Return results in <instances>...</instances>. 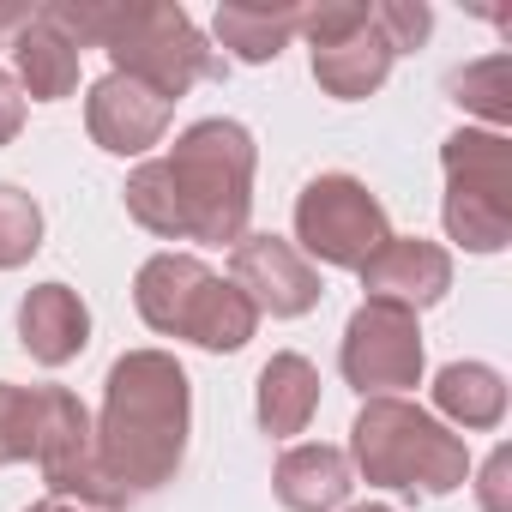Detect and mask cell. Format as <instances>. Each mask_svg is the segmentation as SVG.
Returning a JSON list of instances; mask_svg holds the SVG:
<instances>
[{"label": "cell", "mask_w": 512, "mask_h": 512, "mask_svg": "<svg viewBox=\"0 0 512 512\" xmlns=\"http://www.w3.org/2000/svg\"><path fill=\"white\" fill-rule=\"evenodd\" d=\"M374 25L386 31V43H392V55H404V49H416V43L428 37V25H434V13L422 7V0H380V7H374Z\"/></svg>", "instance_id": "23"}, {"label": "cell", "mask_w": 512, "mask_h": 512, "mask_svg": "<svg viewBox=\"0 0 512 512\" xmlns=\"http://www.w3.org/2000/svg\"><path fill=\"white\" fill-rule=\"evenodd\" d=\"M356 512H392V506H356Z\"/></svg>", "instance_id": "28"}, {"label": "cell", "mask_w": 512, "mask_h": 512, "mask_svg": "<svg viewBox=\"0 0 512 512\" xmlns=\"http://www.w3.org/2000/svg\"><path fill=\"white\" fill-rule=\"evenodd\" d=\"M31 25V7H19V0H13V7H0V43H7L13 49V37Z\"/></svg>", "instance_id": "26"}, {"label": "cell", "mask_w": 512, "mask_h": 512, "mask_svg": "<svg viewBox=\"0 0 512 512\" xmlns=\"http://www.w3.org/2000/svg\"><path fill=\"white\" fill-rule=\"evenodd\" d=\"M344 380L362 398H392L422 380V332L410 308L392 302H362L344 326Z\"/></svg>", "instance_id": "10"}, {"label": "cell", "mask_w": 512, "mask_h": 512, "mask_svg": "<svg viewBox=\"0 0 512 512\" xmlns=\"http://www.w3.org/2000/svg\"><path fill=\"white\" fill-rule=\"evenodd\" d=\"M272 488L290 512H332V506H344V494L356 482H350V458L338 446H290L272 470Z\"/></svg>", "instance_id": "17"}, {"label": "cell", "mask_w": 512, "mask_h": 512, "mask_svg": "<svg viewBox=\"0 0 512 512\" xmlns=\"http://www.w3.org/2000/svg\"><path fill=\"white\" fill-rule=\"evenodd\" d=\"M79 49H109L121 79H139L163 103L187 97L199 79H223V55L205 49L193 19L169 0H55L43 7Z\"/></svg>", "instance_id": "3"}, {"label": "cell", "mask_w": 512, "mask_h": 512, "mask_svg": "<svg viewBox=\"0 0 512 512\" xmlns=\"http://www.w3.org/2000/svg\"><path fill=\"white\" fill-rule=\"evenodd\" d=\"M19 338L43 368H67L85 344H91V314L79 302V290L67 284H37L19 302Z\"/></svg>", "instance_id": "14"}, {"label": "cell", "mask_w": 512, "mask_h": 512, "mask_svg": "<svg viewBox=\"0 0 512 512\" xmlns=\"http://www.w3.org/2000/svg\"><path fill=\"white\" fill-rule=\"evenodd\" d=\"M386 211L380 199L356 181V175H320L302 187L296 199V241L326 266H344V272H362L374 253L386 247Z\"/></svg>", "instance_id": "8"}, {"label": "cell", "mask_w": 512, "mask_h": 512, "mask_svg": "<svg viewBox=\"0 0 512 512\" xmlns=\"http://www.w3.org/2000/svg\"><path fill=\"white\" fill-rule=\"evenodd\" d=\"M19 127H25V91L13 73H0V145H13Z\"/></svg>", "instance_id": "25"}, {"label": "cell", "mask_w": 512, "mask_h": 512, "mask_svg": "<svg viewBox=\"0 0 512 512\" xmlns=\"http://www.w3.org/2000/svg\"><path fill=\"white\" fill-rule=\"evenodd\" d=\"M452 103L488 115V121H506L512 115V61L506 55H488L464 73H452Z\"/></svg>", "instance_id": "21"}, {"label": "cell", "mask_w": 512, "mask_h": 512, "mask_svg": "<svg viewBox=\"0 0 512 512\" xmlns=\"http://www.w3.org/2000/svg\"><path fill=\"white\" fill-rule=\"evenodd\" d=\"M362 290H368V302H392V308L416 314L452 290V260L422 235H386V247L362 266Z\"/></svg>", "instance_id": "12"}, {"label": "cell", "mask_w": 512, "mask_h": 512, "mask_svg": "<svg viewBox=\"0 0 512 512\" xmlns=\"http://www.w3.org/2000/svg\"><path fill=\"white\" fill-rule=\"evenodd\" d=\"M85 127H91V139H97L103 151H115V157H139V151H151V145L163 139V127H169V103H163L157 91H145L139 79L109 73V79H97L91 97H85Z\"/></svg>", "instance_id": "13"}, {"label": "cell", "mask_w": 512, "mask_h": 512, "mask_svg": "<svg viewBox=\"0 0 512 512\" xmlns=\"http://www.w3.org/2000/svg\"><path fill=\"white\" fill-rule=\"evenodd\" d=\"M37 464L55 500H79L97 512H115L127 494L97 458V422L67 386H37Z\"/></svg>", "instance_id": "7"}, {"label": "cell", "mask_w": 512, "mask_h": 512, "mask_svg": "<svg viewBox=\"0 0 512 512\" xmlns=\"http://www.w3.org/2000/svg\"><path fill=\"white\" fill-rule=\"evenodd\" d=\"M187 452V374L163 350H133L103 380L97 458L121 494H151Z\"/></svg>", "instance_id": "2"}, {"label": "cell", "mask_w": 512, "mask_h": 512, "mask_svg": "<svg viewBox=\"0 0 512 512\" xmlns=\"http://www.w3.org/2000/svg\"><path fill=\"white\" fill-rule=\"evenodd\" d=\"M127 211L163 241H241L253 211V139L241 121H193L169 157L127 175Z\"/></svg>", "instance_id": "1"}, {"label": "cell", "mask_w": 512, "mask_h": 512, "mask_svg": "<svg viewBox=\"0 0 512 512\" xmlns=\"http://www.w3.org/2000/svg\"><path fill=\"white\" fill-rule=\"evenodd\" d=\"M37 247H43V211H37V199L25 187H13V181H0V272L25 266Z\"/></svg>", "instance_id": "20"}, {"label": "cell", "mask_w": 512, "mask_h": 512, "mask_svg": "<svg viewBox=\"0 0 512 512\" xmlns=\"http://www.w3.org/2000/svg\"><path fill=\"white\" fill-rule=\"evenodd\" d=\"M434 404L458 428H500V416H506V380L488 362H452L434 380Z\"/></svg>", "instance_id": "19"}, {"label": "cell", "mask_w": 512, "mask_h": 512, "mask_svg": "<svg viewBox=\"0 0 512 512\" xmlns=\"http://www.w3.org/2000/svg\"><path fill=\"white\" fill-rule=\"evenodd\" d=\"M229 284L253 302V314H272V320H296L320 302V272L278 235H241L229 260Z\"/></svg>", "instance_id": "11"}, {"label": "cell", "mask_w": 512, "mask_h": 512, "mask_svg": "<svg viewBox=\"0 0 512 512\" xmlns=\"http://www.w3.org/2000/svg\"><path fill=\"white\" fill-rule=\"evenodd\" d=\"M296 31H302V7H290V0H223L217 7V43L247 67L278 61Z\"/></svg>", "instance_id": "16"}, {"label": "cell", "mask_w": 512, "mask_h": 512, "mask_svg": "<svg viewBox=\"0 0 512 512\" xmlns=\"http://www.w3.org/2000/svg\"><path fill=\"white\" fill-rule=\"evenodd\" d=\"M37 458V386L0 380V464Z\"/></svg>", "instance_id": "22"}, {"label": "cell", "mask_w": 512, "mask_h": 512, "mask_svg": "<svg viewBox=\"0 0 512 512\" xmlns=\"http://www.w3.org/2000/svg\"><path fill=\"white\" fill-rule=\"evenodd\" d=\"M446 163V235L470 253H494L512 235V145L500 133H452Z\"/></svg>", "instance_id": "6"}, {"label": "cell", "mask_w": 512, "mask_h": 512, "mask_svg": "<svg viewBox=\"0 0 512 512\" xmlns=\"http://www.w3.org/2000/svg\"><path fill=\"white\" fill-rule=\"evenodd\" d=\"M302 31L314 43V79L320 91L356 103L368 91L386 85L392 73V43L386 31L374 25V7H362V0H326V7H308L302 13Z\"/></svg>", "instance_id": "9"}, {"label": "cell", "mask_w": 512, "mask_h": 512, "mask_svg": "<svg viewBox=\"0 0 512 512\" xmlns=\"http://www.w3.org/2000/svg\"><path fill=\"white\" fill-rule=\"evenodd\" d=\"M506 476H512V452H506V446H494V452H488V464H482V488H476L488 512H512V482H506Z\"/></svg>", "instance_id": "24"}, {"label": "cell", "mask_w": 512, "mask_h": 512, "mask_svg": "<svg viewBox=\"0 0 512 512\" xmlns=\"http://www.w3.org/2000/svg\"><path fill=\"white\" fill-rule=\"evenodd\" d=\"M79 43L37 7L31 25L13 37V61H19V91H31L37 103H61L79 91Z\"/></svg>", "instance_id": "15"}, {"label": "cell", "mask_w": 512, "mask_h": 512, "mask_svg": "<svg viewBox=\"0 0 512 512\" xmlns=\"http://www.w3.org/2000/svg\"><path fill=\"white\" fill-rule=\"evenodd\" d=\"M25 512H97V506H79V500H37V506H25Z\"/></svg>", "instance_id": "27"}, {"label": "cell", "mask_w": 512, "mask_h": 512, "mask_svg": "<svg viewBox=\"0 0 512 512\" xmlns=\"http://www.w3.org/2000/svg\"><path fill=\"white\" fill-rule=\"evenodd\" d=\"M356 470L380 488H422V494H452L470 476V452L458 434H446L428 410L404 398H368L356 428H350Z\"/></svg>", "instance_id": "5"}, {"label": "cell", "mask_w": 512, "mask_h": 512, "mask_svg": "<svg viewBox=\"0 0 512 512\" xmlns=\"http://www.w3.org/2000/svg\"><path fill=\"white\" fill-rule=\"evenodd\" d=\"M133 302H139V320L151 332H169V338H187L199 350H241L260 326L253 302L223 284L205 260L193 253H157V260L139 266L133 278Z\"/></svg>", "instance_id": "4"}, {"label": "cell", "mask_w": 512, "mask_h": 512, "mask_svg": "<svg viewBox=\"0 0 512 512\" xmlns=\"http://www.w3.org/2000/svg\"><path fill=\"white\" fill-rule=\"evenodd\" d=\"M314 410H320V374H314V362L296 356V350L272 356L260 368V428L278 434V440H290V434H302L314 422Z\"/></svg>", "instance_id": "18"}]
</instances>
